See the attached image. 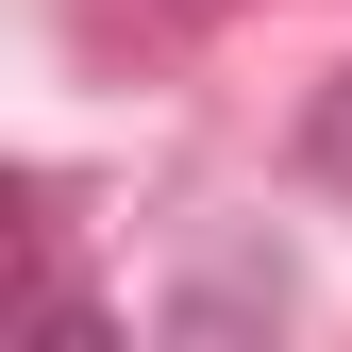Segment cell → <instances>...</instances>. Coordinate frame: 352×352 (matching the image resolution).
I'll return each mask as SVG.
<instances>
[{
  "mask_svg": "<svg viewBox=\"0 0 352 352\" xmlns=\"http://www.w3.org/2000/svg\"><path fill=\"white\" fill-rule=\"evenodd\" d=\"M302 168H319V185H352V84H319V118H302Z\"/></svg>",
  "mask_w": 352,
  "mask_h": 352,
  "instance_id": "6da1fadb",
  "label": "cell"
}]
</instances>
